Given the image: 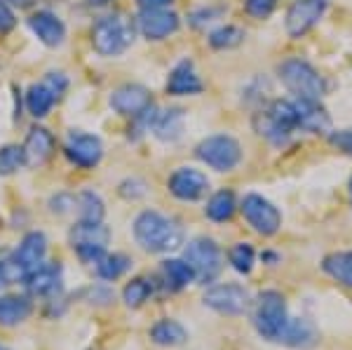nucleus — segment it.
<instances>
[{"instance_id": "7", "label": "nucleus", "mask_w": 352, "mask_h": 350, "mask_svg": "<svg viewBox=\"0 0 352 350\" xmlns=\"http://www.w3.org/2000/svg\"><path fill=\"white\" fill-rule=\"evenodd\" d=\"M184 261L195 273L197 282H214L223 270V252L212 238H195L186 245Z\"/></svg>"}, {"instance_id": "3", "label": "nucleus", "mask_w": 352, "mask_h": 350, "mask_svg": "<svg viewBox=\"0 0 352 350\" xmlns=\"http://www.w3.org/2000/svg\"><path fill=\"white\" fill-rule=\"evenodd\" d=\"M258 137L268 139L272 146H285L294 132H298V118L294 99H272L252 118Z\"/></svg>"}, {"instance_id": "45", "label": "nucleus", "mask_w": 352, "mask_h": 350, "mask_svg": "<svg viewBox=\"0 0 352 350\" xmlns=\"http://www.w3.org/2000/svg\"><path fill=\"white\" fill-rule=\"evenodd\" d=\"M89 5H92V8H101V5H109L111 0H87Z\"/></svg>"}, {"instance_id": "26", "label": "nucleus", "mask_w": 352, "mask_h": 350, "mask_svg": "<svg viewBox=\"0 0 352 350\" xmlns=\"http://www.w3.org/2000/svg\"><path fill=\"white\" fill-rule=\"evenodd\" d=\"M237 212V200H235V193L230 188H221L217 190L212 197H209L207 207H204V214H207L209 221L214 223H226L235 217Z\"/></svg>"}, {"instance_id": "29", "label": "nucleus", "mask_w": 352, "mask_h": 350, "mask_svg": "<svg viewBox=\"0 0 352 350\" xmlns=\"http://www.w3.org/2000/svg\"><path fill=\"white\" fill-rule=\"evenodd\" d=\"M162 275L172 292L186 289L190 282H195V273H192V268L184 259H167V261H162Z\"/></svg>"}, {"instance_id": "34", "label": "nucleus", "mask_w": 352, "mask_h": 350, "mask_svg": "<svg viewBox=\"0 0 352 350\" xmlns=\"http://www.w3.org/2000/svg\"><path fill=\"white\" fill-rule=\"evenodd\" d=\"M21 167H26L24 149L16 144L0 146V177H10V174L19 172Z\"/></svg>"}, {"instance_id": "35", "label": "nucleus", "mask_w": 352, "mask_h": 350, "mask_svg": "<svg viewBox=\"0 0 352 350\" xmlns=\"http://www.w3.org/2000/svg\"><path fill=\"white\" fill-rule=\"evenodd\" d=\"M228 259H230V266L242 275H249L254 268V261H256V252L249 242H237V245L230 247L228 252Z\"/></svg>"}, {"instance_id": "40", "label": "nucleus", "mask_w": 352, "mask_h": 350, "mask_svg": "<svg viewBox=\"0 0 352 350\" xmlns=\"http://www.w3.org/2000/svg\"><path fill=\"white\" fill-rule=\"evenodd\" d=\"M43 83L47 85V87L52 89V92H54L59 99L64 97V94H66V89H68V78H66L61 71H50V73H45Z\"/></svg>"}, {"instance_id": "2", "label": "nucleus", "mask_w": 352, "mask_h": 350, "mask_svg": "<svg viewBox=\"0 0 352 350\" xmlns=\"http://www.w3.org/2000/svg\"><path fill=\"white\" fill-rule=\"evenodd\" d=\"M136 38V19L124 12L104 14L92 24V47L99 56H120Z\"/></svg>"}, {"instance_id": "44", "label": "nucleus", "mask_w": 352, "mask_h": 350, "mask_svg": "<svg viewBox=\"0 0 352 350\" xmlns=\"http://www.w3.org/2000/svg\"><path fill=\"white\" fill-rule=\"evenodd\" d=\"M174 0H136L139 10H162V8H169Z\"/></svg>"}, {"instance_id": "43", "label": "nucleus", "mask_w": 352, "mask_h": 350, "mask_svg": "<svg viewBox=\"0 0 352 350\" xmlns=\"http://www.w3.org/2000/svg\"><path fill=\"white\" fill-rule=\"evenodd\" d=\"M76 205H78V197H73L68 193L56 195V197H52V202H50V207H52L54 214H66V212H71Z\"/></svg>"}, {"instance_id": "6", "label": "nucleus", "mask_w": 352, "mask_h": 350, "mask_svg": "<svg viewBox=\"0 0 352 350\" xmlns=\"http://www.w3.org/2000/svg\"><path fill=\"white\" fill-rule=\"evenodd\" d=\"M195 155L217 172H232L242 162V146L230 134H212L195 146Z\"/></svg>"}, {"instance_id": "31", "label": "nucleus", "mask_w": 352, "mask_h": 350, "mask_svg": "<svg viewBox=\"0 0 352 350\" xmlns=\"http://www.w3.org/2000/svg\"><path fill=\"white\" fill-rule=\"evenodd\" d=\"M78 212H80V221L101 223L106 217V205L99 193H94V190H82V193L78 195Z\"/></svg>"}, {"instance_id": "16", "label": "nucleus", "mask_w": 352, "mask_h": 350, "mask_svg": "<svg viewBox=\"0 0 352 350\" xmlns=\"http://www.w3.org/2000/svg\"><path fill=\"white\" fill-rule=\"evenodd\" d=\"M164 89H167V94H172V97H195V94L204 92V83H202V78L197 76L195 64H192L190 59H181L179 64L169 71Z\"/></svg>"}, {"instance_id": "19", "label": "nucleus", "mask_w": 352, "mask_h": 350, "mask_svg": "<svg viewBox=\"0 0 352 350\" xmlns=\"http://www.w3.org/2000/svg\"><path fill=\"white\" fill-rule=\"evenodd\" d=\"M294 106H296L298 129H303V132H312V134L331 132V116H329V111L322 106V101L294 97Z\"/></svg>"}, {"instance_id": "17", "label": "nucleus", "mask_w": 352, "mask_h": 350, "mask_svg": "<svg viewBox=\"0 0 352 350\" xmlns=\"http://www.w3.org/2000/svg\"><path fill=\"white\" fill-rule=\"evenodd\" d=\"M24 155H26V167H43L56 151V139L47 127H31L24 141Z\"/></svg>"}, {"instance_id": "9", "label": "nucleus", "mask_w": 352, "mask_h": 350, "mask_svg": "<svg viewBox=\"0 0 352 350\" xmlns=\"http://www.w3.org/2000/svg\"><path fill=\"white\" fill-rule=\"evenodd\" d=\"M240 212L247 219V223L256 230L258 235H270L280 233L282 228V212L268 200V197L258 193H247L240 202Z\"/></svg>"}, {"instance_id": "27", "label": "nucleus", "mask_w": 352, "mask_h": 350, "mask_svg": "<svg viewBox=\"0 0 352 350\" xmlns=\"http://www.w3.org/2000/svg\"><path fill=\"white\" fill-rule=\"evenodd\" d=\"M56 101H59V97H56L43 80L33 83L31 87L26 89V109L33 118H38V120L45 116H50V111L54 109Z\"/></svg>"}, {"instance_id": "15", "label": "nucleus", "mask_w": 352, "mask_h": 350, "mask_svg": "<svg viewBox=\"0 0 352 350\" xmlns=\"http://www.w3.org/2000/svg\"><path fill=\"white\" fill-rule=\"evenodd\" d=\"M181 26L179 14L172 12L169 8L162 10H141L136 17V31L146 38V41H164V38L174 36Z\"/></svg>"}, {"instance_id": "25", "label": "nucleus", "mask_w": 352, "mask_h": 350, "mask_svg": "<svg viewBox=\"0 0 352 350\" xmlns=\"http://www.w3.org/2000/svg\"><path fill=\"white\" fill-rule=\"evenodd\" d=\"M31 313H33V303L28 301V296H19V294L0 296V325L3 327H14L26 322Z\"/></svg>"}, {"instance_id": "13", "label": "nucleus", "mask_w": 352, "mask_h": 350, "mask_svg": "<svg viewBox=\"0 0 352 350\" xmlns=\"http://www.w3.org/2000/svg\"><path fill=\"white\" fill-rule=\"evenodd\" d=\"M167 188L176 200L197 202L200 197L207 195L209 179H207V174L200 172V169H195V167H179L169 174Z\"/></svg>"}, {"instance_id": "22", "label": "nucleus", "mask_w": 352, "mask_h": 350, "mask_svg": "<svg viewBox=\"0 0 352 350\" xmlns=\"http://www.w3.org/2000/svg\"><path fill=\"white\" fill-rule=\"evenodd\" d=\"M320 341V334H317L315 325L305 318H289V322L282 331L280 341L277 343H285L289 348H312L315 343Z\"/></svg>"}, {"instance_id": "5", "label": "nucleus", "mask_w": 352, "mask_h": 350, "mask_svg": "<svg viewBox=\"0 0 352 350\" xmlns=\"http://www.w3.org/2000/svg\"><path fill=\"white\" fill-rule=\"evenodd\" d=\"M289 322L287 301L280 292L268 289L261 292L256 298V310H254V327L268 341H280L282 331Z\"/></svg>"}, {"instance_id": "12", "label": "nucleus", "mask_w": 352, "mask_h": 350, "mask_svg": "<svg viewBox=\"0 0 352 350\" xmlns=\"http://www.w3.org/2000/svg\"><path fill=\"white\" fill-rule=\"evenodd\" d=\"M204 306L217 310L221 315H242L247 313L249 303H252V296L244 289L242 285H235V282H226V285H217L212 289L204 292Z\"/></svg>"}, {"instance_id": "10", "label": "nucleus", "mask_w": 352, "mask_h": 350, "mask_svg": "<svg viewBox=\"0 0 352 350\" xmlns=\"http://www.w3.org/2000/svg\"><path fill=\"white\" fill-rule=\"evenodd\" d=\"M64 153L71 165L78 169H94L104 157V144L96 134H87L82 129H71L64 144Z\"/></svg>"}, {"instance_id": "36", "label": "nucleus", "mask_w": 352, "mask_h": 350, "mask_svg": "<svg viewBox=\"0 0 352 350\" xmlns=\"http://www.w3.org/2000/svg\"><path fill=\"white\" fill-rule=\"evenodd\" d=\"M24 280H26V273H24V268L16 263L14 256L0 261V289H5V287H10V285H16V282H24Z\"/></svg>"}, {"instance_id": "8", "label": "nucleus", "mask_w": 352, "mask_h": 350, "mask_svg": "<svg viewBox=\"0 0 352 350\" xmlns=\"http://www.w3.org/2000/svg\"><path fill=\"white\" fill-rule=\"evenodd\" d=\"M111 240L109 226L92 223V221H78L71 228V247L78 254L82 263H99L106 256V245Z\"/></svg>"}, {"instance_id": "38", "label": "nucleus", "mask_w": 352, "mask_h": 350, "mask_svg": "<svg viewBox=\"0 0 352 350\" xmlns=\"http://www.w3.org/2000/svg\"><path fill=\"white\" fill-rule=\"evenodd\" d=\"M223 12H226V8H200L190 14V24L195 28H202V26L212 24L214 19H219Z\"/></svg>"}, {"instance_id": "24", "label": "nucleus", "mask_w": 352, "mask_h": 350, "mask_svg": "<svg viewBox=\"0 0 352 350\" xmlns=\"http://www.w3.org/2000/svg\"><path fill=\"white\" fill-rule=\"evenodd\" d=\"M148 334H151V341L162 348H179L188 341L186 327L181 322H176V320H169V318L157 320V322L151 327Z\"/></svg>"}, {"instance_id": "30", "label": "nucleus", "mask_w": 352, "mask_h": 350, "mask_svg": "<svg viewBox=\"0 0 352 350\" xmlns=\"http://www.w3.org/2000/svg\"><path fill=\"white\" fill-rule=\"evenodd\" d=\"M244 38H247L244 28L235 24H223V26L214 28L207 41H209V47H214V50H232V47H237V45H242Z\"/></svg>"}, {"instance_id": "21", "label": "nucleus", "mask_w": 352, "mask_h": 350, "mask_svg": "<svg viewBox=\"0 0 352 350\" xmlns=\"http://www.w3.org/2000/svg\"><path fill=\"white\" fill-rule=\"evenodd\" d=\"M45 254H47V238H45L43 230H31V233L24 235L21 245L16 247L14 259L24 273L28 275L31 270H36L38 266L45 263Z\"/></svg>"}, {"instance_id": "4", "label": "nucleus", "mask_w": 352, "mask_h": 350, "mask_svg": "<svg viewBox=\"0 0 352 350\" xmlns=\"http://www.w3.org/2000/svg\"><path fill=\"white\" fill-rule=\"evenodd\" d=\"M277 78L296 99L322 101V97L327 94L324 78L320 76V71L310 61L300 59V56H289V59L282 61L277 66Z\"/></svg>"}, {"instance_id": "14", "label": "nucleus", "mask_w": 352, "mask_h": 350, "mask_svg": "<svg viewBox=\"0 0 352 350\" xmlns=\"http://www.w3.org/2000/svg\"><path fill=\"white\" fill-rule=\"evenodd\" d=\"M111 109L120 116L127 118H136L141 116L144 111H148L153 106V94L146 85L139 83H124L120 87H116L109 97Z\"/></svg>"}, {"instance_id": "1", "label": "nucleus", "mask_w": 352, "mask_h": 350, "mask_svg": "<svg viewBox=\"0 0 352 350\" xmlns=\"http://www.w3.org/2000/svg\"><path fill=\"white\" fill-rule=\"evenodd\" d=\"M134 240L151 254L174 252L184 245V228L172 217L155 210H146L134 219Z\"/></svg>"}, {"instance_id": "42", "label": "nucleus", "mask_w": 352, "mask_h": 350, "mask_svg": "<svg viewBox=\"0 0 352 350\" xmlns=\"http://www.w3.org/2000/svg\"><path fill=\"white\" fill-rule=\"evenodd\" d=\"M120 195L127 197V200H136V197L146 195V184L139 182V179H127V182L120 184Z\"/></svg>"}, {"instance_id": "47", "label": "nucleus", "mask_w": 352, "mask_h": 350, "mask_svg": "<svg viewBox=\"0 0 352 350\" xmlns=\"http://www.w3.org/2000/svg\"><path fill=\"white\" fill-rule=\"evenodd\" d=\"M0 350H8V348H5V346H0Z\"/></svg>"}, {"instance_id": "33", "label": "nucleus", "mask_w": 352, "mask_h": 350, "mask_svg": "<svg viewBox=\"0 0 352 350\" xmlns=\"http://www.w3.org/2000/svg\"><path fill=\"white\" fill-rule=\"evenodd\" d=\"M153 296V285L146 278H134L132 282H127V287L122 289V298L129 308H141L146 301Z\"/></svg>"}, {"instance_id": "18", "label": "nucleus", "mask_w": 352, "mask_h": 350, "mask_svg": "<svg viewBox=\"0 0 352 350\" xmlns=\"http://www.w3.org/2000/svg\"><path fill=\"white\" fill-rule=\"evenodd\" d=\"M28 28L47 47H59L66 41V24L50 10H38L28 17Z\"/></svg>"}, {"instance_id": "39", "label": "nucleus", "mask_w": 352, "mask_h": 350, "mask_svg": "<svg viewBox=\"0 0 352 350\" xmlns=\"http://www.w3.org/2000/svg\"><path fill=\"white\" fill-rule=\"evenodd\" d=\"M329 144H331L333 149H338L340 153H345V155L352 157V127L338 129V132H331V134H329Z\"/></svg>"}, {"instance_id": "23", "label": "nucleus", "mask_w": 352, "mask_h": 350, "mask_svg": "<svg viewBox=\"0 0 352 350\" xmlns=\"http://www.w3.org/2000/svg\"><path fill=\"white\" fill-rule=\"evenodd\" d=\"M184 122H186V111L184 109H167L157 111L155 120H153V134L160 141H176L184 134Z\"/></svg>"}, {"instance_id": "37", "label": "nucleus", "mask_w": 352, "mask_h": 350, "mask_svg": "<svg viewBox=\"0 0 352 350\" xmlns=\"http://www.w3.org/2000/svg\"><path fill=\"white\" fill-rule=\"evenodd\" d=\"M277 0H244V12L254 19H268L275 12Z\"/></svg>"}, {"instance_id": "41", "label": "nucleus", "mask_w": 352, "mask_h": 350, "mask_svg": "<svg viewBox=\"0 0 352 350\" xmlns=\"http://www.w3.org/2000/svg\"><path fill=\"white\" fill-rule=\"evenodd\" d=\"M16 26V14L8 0H0V36H8Z\"/></svg>"}, {"instance_id": "28", "label": "nucleus", "mask_w": 352, "mask_h": 350, "mask_svg": "<svg viewBox=\"0 0 352 350\" xmlns=\"http://www.w3.org/2000/svg\"><path fill=\"white\" fill-rule=\"evenodd\" d=\"M322 270H324L329 278H333L343 287L352 289V250L329 254L324 261H322Z\"/></svg>"}, {"instance_id": "32", "label": "nucleus", "mask_w": 352, "mask_h": 350, "mask_svg": "<svg viewBox=\"0 0 352 350\" xmlns=\"http://www.w3.org/2000/svg\"><path fill=\"white\" fill-rule=\"evenodd\" d=\"M129 256H124V254H106L104 259H101L99 263H96V273H99L101 280H118L122 278L124 273L129 270Z\"/></svg>"}, {"instance_id": "46", "label": "nucleus", "mask_w": 352, "mask_h": 350, "mask_svg": "<svg viewBox=\"0 0 352 350\" xmlns=\"http://www.w3.org/2000/svg\"><path fill=\"white\" fill-rule=\"evenodd\" d=\"M350 197H352V179H350Z\"/></svg>"}, {"instance_id": "11", "label": "nucleus", "mask_w": 352, "mask_h": 350, "mask_svg": "<svg viewBox=\"0 0 352 350\" xmlns=\"http://www.w3.org/2000/svg\"><path fill=\"white\" fill-rule=\"evenodd\" d=\"M327 8H329V0H294V5L287 10V19H285L287 36L298 41L305 33H310L312 28L320 24Z\"/></svg>"}, {"instance_id": "20", "label": "nucleus", "mask_w": 352, "mask_h": 350, "mask_svg": "<svg viewBox=\"0 0 352 350\" xmlns=\"http://www.w3.org/2000/svg\"><path fill=\"white\" fill-rule=\"evenodd\" d=\"M26 289L33 296H54L61 292V266L59 263H43L26 275Z\"/></svg>"}]
</instances>
